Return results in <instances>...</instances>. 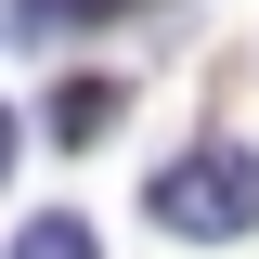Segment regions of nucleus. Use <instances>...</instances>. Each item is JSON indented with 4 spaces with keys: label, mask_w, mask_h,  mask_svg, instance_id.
<instances>
[{
    "label": "nucleus",
    "mask_w": 259,
    "mask_h": 259,
    "mask_svg": "<svg viewBox=\"0 0 259 259\" xmlns=\"http://www.w3.org/2000/svg\"><path fill=\"white\" fill-rule=\"evenodd\" d=\"M143 207H156L182 246H246L259 233V156L246 143H194V156H168L156 182H143Z\"/></svg>",
    "instance_id": "f257e3e1"
},
{
    "label": "nucleus",
    "mask_w": 259,
    "mask_h": 259,
    "mask_svg": "<svg viewBox=\"0 0 259 259\" xmlns=\"http://www.w3.org/2000/svg\"><path fill=\"white\" fill-rule=\"evenodd\" d=\"M117 78H52V143H104V130H117Z\"/></svg>",
    "instance_id": "f03ea898"
},
{
    "label": "nucleus",
    "mask_w": 259,
    "mask_h": 259,
    "mask_svg": "<svg viewBox=\"0 0 259 259\" xmlns=\"http://www.w3.org/2000/svg\"><path fill=\"white\" fill-rule=\"evenodd\" d=\"M78 13H130V0H13V39H65Z\"/></svg>",
    "instance_id": "7ed1b4c3"
},
{
    "label": "nucleus",
    "mask_w": 259,
    "mask_h": 259,
    "mask_svg": "<svg viewBox=\"0 0 259 259\" xmlns=\"http://www.w3.org/2000/svg\"><path fill=\"white\" fill-rule=\"evenodd\" d=\"M13 259H104V246H91V221H65V207H52V221H26Z\"/></svg>",
    "instance_id": "20e7f679"
},
{
    "label": "nucleus",
    "mask_w": 259,
    "mask_h": 259,
    "mask_svg": "<svg viewBox=\"0 0 259 259\" xmlns=\"http://www.w3.org/2000/svg\"><path fill=\"white\" fill-rule=\"evenodd\" d=\"M0 168H13V117H0Z\"/></svg>",
    "instance_id": "39448f33"
}]
</instances>
